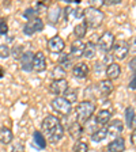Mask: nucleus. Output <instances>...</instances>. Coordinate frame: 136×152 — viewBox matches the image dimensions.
<instances>
[{
    "label": "nucleus",
    "mask_w": 136,
    "mask_h": 152,
    "mask_svg": "<svg viewBox=\"0 0 136 152\" xmlns=\"http://www.w3.org/2000/svg\"><path fill=\"white\" fill-rule=\"evenodd\" d=\"M83 18H85V23L87 27L97 28L102 22H104V12L99 8H94V7H87L83 11Z\"/></svg>",
    "instance_id": "obj_1"
},
{
    "label": "nucleus",
    "mask_w": 136,
    "mask_h": 152,
    "mask_svg": "<svg viewBox=\"0 0 136 152\" xmlns=\"http://www.w3.org/2000/svg\"><path fill=\"white\" fill-rule=\"evenodd\" d=\"M95 111V104L90 101H85V102H80L75 109V113H76V118H78V122L82 125V124L87 122V121L91 118V115L94 114Z\"/></svg>",
    "instance_id": "obj_2"
},
{
    "label": "nucleus",
    "mask_w": 136,
    "mask_h": 152,
    "mask_svg": "<svg viewBox=\"0 0 136 152\" xmlns=\"http://www.w3.org/2000/svg\"><path fill=\"white\" fill-rule=\"evenodd\" d=\"M52 107L57 111L59 114H63V115H68L72 110L71 107V103L67 101L64 96H57L52 101Z\"/></svg>",
    "instance_id": "obj_3"
},
{
    "label": "nucleus",
    "mask_w": 136,
    "mask_h": 152,
    "mask_svg": "<svg viewBox=\"0 0 136 152\" xmlns=\"http://www.w3.org/2000/svg\"><path fill=\"white\" fill-rule=\"evenodd\" d=\"M42 30H44V22H42L38 16L30 19L25 25V27H23V33H25L26 35H33L38 31H42Z\"/></svg>",
    "instance_id": "obj_4"
},
{
    "label": "nucleus",
    "mask_w": 136,
    "mask_h": 152,
    "mask_svg": "<svg viewBox=\"0 0 136 152\" xmlns=\"http://www.w3.org/2000/svg\"><path fill=\"white\" fill-rule=\"evenodd\" d=\"M129 53V44L124 39H120L118 42H114L113 46V56L118 60H124Z\"/></svg>",
    "instance_id": "obj_5"
},
{
    "label": "nucleus",
    "mask_w": 136,
    "mask_h": 152,
    "mask_svg": "<svg viewBox=\"0 0 136 152\" xmlns=\"http://www.w3.org/2000/svg\"><path fill=\"white\" fill-rule=\"evenodd\" d=\"M114 46V35L112 33H104L98 39V48L104 52H109Z\"/></svg>",
    "instance_id": "obj_6"
},
{
    "label": "nucleus",
    "mask_w": 136,
    "mask_h": 152,
    "mask_svg": "<svg viewBox=\"0 0 136 152\" xmlns=\"http://www.w3.org/2000/svg\"><path fill=\"white\" fill-rule=\"evenodd\" d=\"M106 130H108V136L113 137V139H118L120 134L123 133V130H124L123 121H120V120L110 121L109 125H108V128H106Z\"/></svg>",
    "instance_id": "obj_7"
},
{
    "label": "nucleus",
    "mask_w": 136,
    "mask_h": 152,
    "mask_svg": "<svg viewBox=\"0 0 136 152\" xmlns=\"http://www.w3.org/2000/svg\"><path fill=\"white\" fill-rule=\"evenodd\" d=\"M51 92H53L54 95H63L68 91V82L65 79H56L51 83Z\"/></svg>",
    "instance_id": "obj_8"
},
{
    "label": "nucleus",
    "mask_w": 136,
    "mask_h": 152,
    "mask_svg": "<svg viewBox=\"0 0 136 152\" xmlns=\"http://www.w3.org/2000/svg\"><path fill=\"white\" fill-rule=\"evenodd\" d=\"M64 46H65V42H64V39L61 37H59V35H54V37H52L49 41H48V49H49V52H52V53H60V52H63Z\"/></svg>",
    "instance_id": "obj_9"
},
{
    "label": "nucleus",
    "mask_w": 136,
    "mask_h": 152,
    "mask_svg": "<svg viewBox=\"0 0 136 152\" xmlns=\"http://www.w3.org/2000/svg\"><path fill=\"white\" fill-rule=\"evenodd\" d=\"M33 69L35 72H42L46 69V58L42 52H37L33 58Z\"/></svg>",
    "instance_id": "obj_10"
},
{
    "label": "nucleus",
    "mask_w": 136,
    "mask_h": 152,
    "mask_svg": "<svg viewBox=\"0 0 136 152\" xmlns=\"http://www.w3.org/2000/svg\"><path fill=\"white\" fill-rule=\"evenodd\" d=\"M64 136V126L63 125H57L54 129H52L51 132L46 133V137L48 140H49V142H52V144H56V142H59L61 139H63Z\"/></svg>",
    "instance_id": "obj_11"
},
{
    "label": "nucleus",
    "mask_w": 136,
    "mask_h": 152,
    "mask_svg": "<svg viewBox=\"0 0 136 152\" xmlns=\"http://www.w3.org/2000/svg\"><path fill=\"white\" fill-rule=\"evenodd\" d=\"M83 16V11L79 7H71L68 6L64 10V18L68 20V22H72L75 19H80Z\"/></svg>",
    "instance_id": "obj_12"
},
{
    "label": "nucleus",
    "mask_w": 136,
    "mask_h": 152,
    "mask_svg": "<svg viewBox=\"0 0 136 152\" xmlns=\"http://www.w3.org/2000/svg\"><path fill=\"white\" fill-rule=\"evenodd\" d=\"M33 58H34L33 52L30 50L25 52L22 54V57H21V68L23 71H26V72H30L33 69Z\"/></svg>",
    "instance_id": "obj_13"
},
{
    "label": "nucleus",
    "mask_w": 136,
    "mask_h": 152,
    "mask_svg": "<svg viewBox=\"0 0 136 152\" xmlns=\"http://www.w3.org/2000/svg\"><path fill=\"white\" fill-rule=\"evenodd\" d=\"M60 120L57 117H54V115H46L44 120V122H42V132L46 134L48 132H51L52 129H54V128L57 126V125H60Z\"/></svg>",
    "instance_id": "obj_14"
},
{
    "label": "nucleus",
    "mask_w": 136,
    "mask_h": 152,
    "mask_svg": "<svg viewBox=\"0 0 136 152\" xmlns=\"http://www.w3.org/2000/svg\"><path fill=\"white\" fill-rule=\"evenodd\" d=\"M112 118V111L110 110H99L98 113H97V115H95V124H98V125H101V126H105V125H108L109 121H110Z\"/></svg>",
    "instance_id": "obj_15"
},
{
    "label": "nucleus",
    "mask_w": 136,
    "mask_h": 152,
    "mask_svg": "<svg viewBox=\"0 0 136 152\" xmlns=\"http://www.w3.org/2000/svg\"><path fill=\"white\" fill-rule=\"evenodd\" d=\"M90 69H89V65L86 63H79V64H76L75 66H74V69H72V73L75 77H78V79H85L86 76L89 75Z\"/></svg>",
    "instance_id": "obj_16"
},
{
    "label": "nucleus",
    "mask_w": 136,
    "mask_h": 152,
    "mask_svg": "<svg viewBox=\"0 0 136 152\" xmlns=\"http://www.w3.org/2000/svg\"><path fill=\"white\" fill-rule=\"evenodd\" d=\"M97 88H98L99 94H101L102 96H108L109 94H112L114 86H113V83L108 79V80H101V82L98 83V86H97Z\"/></svg>",
    "instance_id": "obj_17"
},
{
    "label": "nucleus",
    "mask_w": 136,
    "mask_h": 152,
    "mask_svg": "<svg viewBox=\"0 0 136 152\" xmlns=\"http://www.w3.org/2000/svg\"><path fill=\"white\" fill-rule=\"evenodd\" d=\"M61 15V8L59 4H53V6L49 7L48 10V20L51 23H57L59 22V18Z\"/></svg>",
    "instance_id": "obj_18"
},
{
    "label": "nucleus",
    "mask_w": 136,
    "mask_h": 152,
    "mask_svg": "<svg viewBox=\"0 0 136 152\" xmlns=\"http://www.w3.org/2000/svg\"><path fill=\"white\" fill-rule=\"evenodd\" d=\"M125 151V141L123 137L114 139L112 142H109L108 152H124Z\"/></svg>",
    "instance_id": "obj_19"
},
{
    "label": "nucleus",
    "mask_w": 136,
    "mask_h": 152,
    "mask_svg": "<svg viewBox=\"0 0 136 152\" xmlns=\"http://www.w3.org/2000/svg\"><path fill=\"white\" fill-rule=\"evenodd\" d=\"M121 73V66L116 63H112L106 66V76L109 77V80H114L117 79Z\"/></svg>",
    "instance_id": "obj_20"
},
{
    "label": "nucleus",
    "mask_w": 136,
    "mask_h": 152,
    "mask_svg": "<svg viewBox=\"0 0 136 152\" xmlns=\"http://www.w3.org/2000/svg\"><path fill=\"white\" fill-rule=\"evenodd\" d=\"M85 50V44L80 39H76L71 45V57H82Z\"/></svg>",
    "instance_id": "obj_21"
},
{
    "label": "nucleus",
    "mask_w": 136,
    "mask_h": 152,
    "mask_svg": "<svg viewBox=\"0 0 136 152\" xmlns=\"http://www.w3.org/2000/svg\"><path fill=\"white\" fill-rule=\"evenodd\" d=\"M33 145L37 149H44L46 147V140H45L44 134L38 130L33 133Z\"/></svg>",
    "instance_id": "obj_22"
},
{
    "label": "nucleus",
    "mask_w": 136,
    "mask_h": 152,
    "mask_svg": "<svg viewBox=\"0 0 136 152\" xmlns=\"http://www.w3.org/2000/svg\"><path fill=\"white\" fill-rule=\"evenodd\" d=\"M68 132H70V136L72 137V139H79L80 136H82V125H80L79 122H74L70 125V128H68Z\"/></svg>",
    "instance_id": "obj_23"
},
{
    "label": "nucleus",
    "mask_w": 136,
    "mask_h": 152,
    "mask_svg": "<svg viewBox=\"0 0 136 152\" xmlns=\"http://www.w3.org/2000/svg\"><path fill=\"white\" fill-rule=\"evenodd\" d=\"M12 132L11 129L8 128H0V142H3V144H10V142L12 141Z\"/></svg>",
    "instance_id": "obj_24"
},
{
    "label": "nucleus",
    "mask_w": 136,
    "mask_h": 152,
    "mask_svg": "<svg viewBox=\"0 0 136 152\" xmlns=\"http://www.w3.org/2000/svg\"><path fill=\"white\" fill-rule=\"evenodd\" d=\"M106 137H108V130H106V128H101V129L95 130L91 134V140L94 142H101L102 140H105Z\"/></svg>",
    "instance_id": "obj_25"
},
{
    "label": "nucleus",
    "mask_w": 136,
    "mask_h": 152,
    "mask_svg": "<svg viewBox=\"0 0 136 152\" xmlns=\"http://www.w3.org/2000/svg\"><path fill=\"white\" fill-rule=\"evenodd\" d=\"M86 33H87V25L85 22L76 25L75 28H74V35L76 37V39H82L86 35Z\"/></svg>",
    "instance_id": "obj_26"
},
{
    "label": "nucleus",
    "mask_w": 136,
    "mask_h": 152,
    "mask_svg": "<svg viewBox=\"0 0 136 152\" xmlns=\"http://www.w3.org/2000/svg\"><path fill=\"white\" fill-rule=\"evenodd\" d=\"M95 52H97V48L93 42H87L85 44V50H83V56L82 57H86V58H93L95 56Z\"/></svg>",
    "instance_id": "obj_27"
},
{
    "label": "nucleus",
    "mask_w": 136,
    "mask_h": 152,
    "mask_svg": "<svg viewBox=\"0 0 136 152\" xmlns=\"http://www.w3.org/2000/svg\"><path fill=\"white\" fill-rule=\"evenodd\" d=\"M71 65H72V57H71V54H64V56L60 57V60H59V66L60 68H63L65 71Z\"/></svg>",
    "instance_id": "obj_28"
},
{
    "label": "nucleus",
    "mask_w": 136,
    "mask_h": 152,
    "mask_svg": "<svg viewBox=\"0 0 136 152\" xmlns=\"http://www.w3.org/2000/svg\"><path fill=\"white\" fill-rule=\"evenodd\" d=\"M133 120H135V110H133L132 106H129L125 110V121H127V125L129 128L133 126Z\"/></svg>",
    "instance_id": "obj_29"
},
{
    "label": "nucleus",
    "mask_w": 136,
    "mask_h": 152,
    "mask_svg": "<svg viewBox=\"0 0 136 152\" xmlns=\"http://www.w3.org/2000/svg\"><path fill=\"white\" fill-rule=\"evenodd\" d=\"M89 151V145L85 141H76L74 145V152H87Z\"/></svg>",
    "instance_id": "obj_30"
},
{
    "label": "nucleus",
    "mask_w": 136,
    "mask_h": 152,
    "mask_svg": "<svg viewBox=\"0 0 136 152\" xmlns=\"http://www.w3.org/2000/svg\"><path fill=\"white\" fill-rule=\"evenodd\" d=\"M38 14L40 12L35 10V7H33V8H27L25 12H23V18H26V19L30 20V19H33V18H37Z\"/></svg>",
    "instance_id": "obj_31"
},
{
    "label": "nucleus",
    "mask_w": 136,
    "mask_h": 152,
    "mask_svg": "<svg viewBox=\"0 0 136 152\" xmlns=\"http://www.w3.org/2000/svg\"><path fill=\"white\" fill-rule=\"evenodd\" d=\"M64 98L70 102V103L76 102V98H78V91H76V90H68V91L65 92V96H64Z\"/></svg>",
    "instance_id": "obj_32"
},
{
    "label": "nucleus",
    "mask_w": 136,
    "mask_h": 152,
    "mask_svg": "<svg viewBox=\"0 0 136 152\" xmlns=\"http://www.w3.org/2000/svg\"><path fill=\"white\" fill-rule=\"evenodd\" d=\"M10 53H11V50H10L8 45H0V57L1 58H7L10 56Z\"/></svg>",
    "instance_id": "obj_33"
},
{
    "label": "nucleus",
    "mask_w": 136,
    "mask_h": 152,
    "mask_svg": "<svg viewBox=\"0 0 136 152\" xmlns=\"http://www.w3.org/2000/svg\"><path fill=\"white\" fill-rule=\"evenodd\" d=\"M11 54L14 56V58H19V57H22V54H23V48L22 46H15L11 50Z\"/></svg>",
    "instance_id": "obj_34"
},
{
    "label": "nucleus",
    "mask_w": 136,
    "mask_h": 152,
    "mask_svg": "<svg viewBox=\"0 0 136 152\" xmlns=\"http://www.w3.org/2000/svg\"><path fill=\"white\" fill-rule=\"evenodd\" d=\"M8 33V26L6 22H0V35H6Z\"/></svg>",
    "instance_id": "obj_35"
},
{
    "label": "nucleus",
    "mask_w": 136,
    "mask_h": 152,
    "mask_svg": "<svg viewBox=\"0 0 136 152\" xmlns=\"http://www.w3.org/2000/svg\"><path fill=\"white\" fill-rule=\"evenodd\" d=\"M104 4H105V1H97V0H91L90 1V7H94V8H99Z\"/></svg>",
    "instance_id": "obj_36"
},
{
    "label": "nucleus",
    "mask_w": 136,
    "mask_h": 152,
    "mask_svg": "<svg viewBox=\"0 0 136 152\" xmlns=\"http://www.w3.org/2000/svg\"><path fill=\"white\" fill-rule=\"evenodd\" d=\"M129 88L131 90H136V71L133 72L132 80H131V83H129Z\"/></svg>",
    "instance_id": "obj_37"
},
{
    "label": "nucleus",
    "mask_w": 136,
    "mask_h": 152,
    "mask_svg": "<svg viewBox=\"0 0 136 152\" xmlns=\"http://www.w3.org/2000/svg\"><path fill=\"white\" fill-rule=\"evenodd\" d=\"M129 68L132 69V72H135V71H136V57H133L132 60H131V63H129Z\"/></svg>",
    "instance_id": "obj_38"
},
{
    "label": "nucleus",
    "mask_w": 136,
    "mask_h": 152,
    "mask_svg": "<svg viewBox=\"0 0 136 152\" xmlns=\"http://www.w3.org/2000/svg\"><path fill=\"white\" fill-rule=\"evenodd\" d=\"M11 152H23V144H18V145H15Z\"/></svg>",
    "instance_id": "obj_39"
},
{
    "label": "nucleus",
    "mask_w": 136,
    "mask_h": 152,
    "mask_svg": "<svg viewBox=\"0 0 136 152\" xmlns=\"http://www.w3.org/2000/svg\"><path fill=\"white\" fill-rule=\"evenodd\" d=\"M131 141H132V144L136 147V129L132 132V134H131Z\"/></svg>",
    "instance_id": "obj_40"
},
{
    "label": "nucleus",
    "mask_w": 136,
    "mask_h": 152,
    "mask_svg": "<svg viewBox=\"0 0 136 152\" xmlns=\"http://www.w3.org/2000/svg\"><path fill=\"white\" fill-rule=\"evenodd\" d=\"M105 61H106V63H109V64H112V56H110V54L105 57Z\"/></svg>",
    "instance_id": "obj_41"
},
{
    "label": "nucleus",
    "mask_w": 136,
    "mask_h": 152,
    "mask_svg": "<svg viewBox=\"0 0 136 152\" xmlns=\"http://www.w3.org/2000/svg\"><path fill=\"white\" fill-rule=\"evenodd\" d=\"M4 76V71H3V68H1V66H0V79H1V77H3Z\"/></svg>",
    "instance_id": "obj_42"
},
{
    "label": "nucleus",
    "mask_w": 136,
    "mask_h": 152,
    "mask_svg": "<svg viewBox=\"0 0 136 152\" xmlns=\"http://www.w3.org/2000/svg\"><path fill=\"white\" fill-rule=\"evenodd\" d=\"M133 126H136V115H135V120H133Z\"/></svg>",
    "instance_id": "obj_43"
}]
</instances>
